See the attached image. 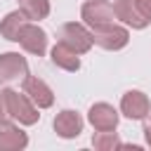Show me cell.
<instances>
[{"label": "cell", "mask_w": 151, "mask_h": 151, "mask_svg": "<svg viewBox=\"0 0 151 151\" xmlns=\"http://www.w3.org/2000/svg\"><path fill=\"white\" fill-rule=\"evenodd\" d=\"M80 17L90 28H94V26L111 24L116 19V12H113V5L109 0H87L80 9Z\"/></svg>", "instance_id": "8992f818"}, {"label": "cell", "mask_w": 151, "mask_h": 151, "mask_svg": "<svg viewBox=\"0 0 151 151\" xmlns=\"http://www.w3.org/2000/svg\"><path fill=\"white\" fill-rule=\"evenodd\" d=\"M24 94H26L38 109H50V106L54 104V92H52V87H50L45 80L35 78V76H26V78H24Z\"/></svg>", "instance_id": "ba28073f"}, {"label": "cell", "mask_w": 151, "mask_h": 151, "mask_svg": "<svg viewBox=\"0 0 151 151\" xmlns=\"http://www.w3.org/2000/svg\"><path fill=\"white\" fill-rule=\"evenodd\" d=\"M134 2H137V7H139L142 17H144L146 21H151V0H134Z\"/></svg>", "instance_id": "ac0fdd59"}, {"label": "cell", "mask_w": 151, "mask_h": 151, "mask_svg": "<svg viewBox=\"0 0 151 151\" xmlns=\"http://www.w3.org/2000/svg\"><path fill=\"white\" fill-rule=\"evenodd\" d=\"M92 146L99 149V151H111V149H120L123 142L118 139V134L113 130H106V132H99L97 130V134L92 137Z\"/></svg>", "instance_id": "2e32d148"}, {"label": "cell", "mask_w": 151, "mask_h": 151, "mask_svg": "<svg viewBox=\"0 0 151 151\" xmlns=\"http://www.w3.org/2000/svg\"><path fill=\"white\" fill-rule=\"evenodd\" d=\"M59 42H64L66 47H71L76 54H85L94 45L92 31H87L83 24H76V21H68V24H64L59 28Z\"/></svg>", "instance_id": "7a4b0ae2"}, {"label": "cell", "mask_w": 151, "mask_h": 151, "mask_svg": "<svg viewBox=\"0 0 151 151\" xmlns=\"http://www.w3.org/2000/svg\"><path fill=\"white\" fill-rule=\"evenodd\" d=\"M12 116H9V106H7V90H0V127L9 125Z\"/></svg>", "instance_id": "e0dca14e"}, {"label": "cell", "mask_w": 151, "mask_h": 151, "mask_svg": "<svg viewBox=\"0 0 151 151\" xmlns=\"http://www.w3.org/2000/svg\"><path fill=\"white\" fill-rule=\"evenodd\" d=\"M113 12H116V19H120L125 26H132L137 31L146 28V24H149L142 17V12H139V7H137L134 0H116L113 2Z\"/></svg>", "instance_id": "8fae6325"}, {"label": "cell", "mask_w": 151, "mask_h": 151, "mask_svg": "<svg viewBox=\"0 0 151 151\" xmlns=\"http://www.w3.org/2000/svg\"><path fill=\"white\" fill-rule=\"evenodd\" d=\"M14 42H19L26 52H31V54H35V57H42V54L47 52V33H45L38 24H28V21H26V24L19 28Z\"/></svg>", "instance_id": "5b68a950"}, {"label": "cell", "mask_w": 151, "mask_h": 151, "mask_svg": "<svg viewBox=\"0 0 151 151\" xmlns=\"http://www.w3.org/2000/svg\"><path fill=\"white\" fill-rule=\"evenodd\" d=\"M7 106H9V116L12 120H19L21 125H35L40 113H38V106L26 97V94H19L14 90H7Z\"/></svg>", "instance_id": "3957f363"}, {"label": "cell", "mask_w": 151, "mask_h": 151, "mask_svg": "<svg viewBox=\"0 0 151 151\" xmlns=\"http://www.w3.org/2000/svg\"><path fill=\"white\" fill-rule=\"evenodd\" d=\"M17 2L28 21H40L50 14V0H17Z\"/></svg>", "instance_id": "9a60e30c"}, {"label": "cell", "mask_w": 151, "mask_h": 151, "mask_svg": "<svg viewBox=\"0 0 151 151\" xmlns=\"http://www.w3.org/2000/svg\"><path fill=\"white\" fill-rule=\"evenodd\" d=\"M118 118H120L118 111H116L111 104H106V101L92 104L90 111H87V120H90V125H92L94 130H99V132L116 130V127H118Z\"/></svg>", "instance_id": "9c48e42d"}, {"label": "cell", "mask_w": 151, "mask_h": 151, "mask_svg": "<svg viewBox=\"0 0 151 151\" xmlns=\"http://www.w3.org/2000/svg\"><path fill=\"white\" fill-rule=\"evenodd\" d=\"M50 59H52L54 66H59V68H64V71H78V68H80L78 54H76L71 47H66L64 42H57V45L52 47Z\"/></svg>", "instance_id": "4fadbf2b"}, {"label": "cell", "mask_w": 151, "mask_h": 151, "mask_svg": "<svg viewBox=\"0 0 151 151\" xmlns=\"http://www.w3.org/2000/svg\"><path fill=\"white\" fill-rule=\"evenodd\" d=\"M149 109H151L149 97L144 92H139V90H130L120 99V113L125 118H130V120H144L149 116Z\"/></svg>", "instance_id": "52a82bcc"}, {"label": "cell", "mask_w": 151, "mask_h": 151, "mask_svg": "<svg viewBox=\"0 0 151 151\" xmlns=\"http://www.w3.org/2000/svg\"><path fill=\"white\" fill-rule=\"evenodd\" d=\"M92 40H94V45H99L109 52H116V50H123L130 42V33H127V28L116 26L111 21V24H104V26H94L92 28Z\"/></svg>", "instance_id": "6da1fadb"}, {"label": "cell", "mask_w": 151, "mask_h": 151, "mask_svg": "<svg viewBox=\"0 0 151 151\" xmlns=\"http://www.w3.org/2000/svg\"><path fill=\"white\" fill-rule=\"evenodd\" d=\"M28 19H26V14L21 12V9H17V12H9L2 21H0V33H2V38H7V40H17V33H19V28L26 24Z\"/></svg>", "instance_id": "5bb4252c"}, {"label": "cell", "mask_w": 151, "mask_h": 151, "mask_svg": "<svg viewBox=\"0 0 151 151\" xmlns=\"http://www.w3.org/2000/svg\"><path fill=\"white\" fill-rule=\"evenodd\" d=\"M52 127L61 139H73V137H78L83 132V118H80V113H76L71 109H64V111H59L54 116Z\"/></svg>", "instance_id": "30bf717a"}, {"label": "cell", "mask_w": 151, "mask_h": 151, "mask_svg": "<svg viewBox=\"0 0 151 151\" xmlns=\"http://www.w3.org/2000/svg\"><path fill=\"white\" fill-rule=\"evenodd\" d=\"M144 139H146V144L151 146V116L144 118Z\"/></svg>", "instance_id": "d6986e66"}, {"label": "cell", "mask_w": 151, "mask_h": 151, "mask_svg": "<svg viewBox=\"0 0 151 151\" xmlns=\"http://www.w3.org/2000/svg\"><path fill=\"white\" fill-rule=\"evenodd\" d=\"M28 76V61L19 52H5L0 54V85L19 83Z\"/></svg>", "instance_id": "277c9868"}, {"label": "cell", "mask_w": 151, "mask_h": 151, "mask_svg": "<svg viewBox=\"0 0 151 151\" xmlns=\"http://www.w3.org/2000/svg\"><path fill=\"white\" fill-rule=\"evenodd\" d=\"M28 146V134L19 127H14L12 123L9 125H2L0 130V151H21Z\"/></svg>", "instance_id": "7c38bea8"}]
</instances>
